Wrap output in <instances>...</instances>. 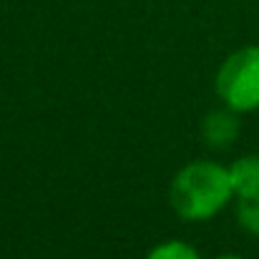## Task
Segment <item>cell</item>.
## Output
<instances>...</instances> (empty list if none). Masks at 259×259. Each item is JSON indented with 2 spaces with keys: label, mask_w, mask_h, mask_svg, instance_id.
<instances>
[{
  "label": "cell",
  "mask_w": 259,
  "mask_h": 259,
  "mask_svg": "<svg viewBox=\"0 0 259 259\" xmlns=\"http://www.w3.org/2000/svg\"><path fill=\"white\" fill-rule=\"evenodd\" d=\"M234 196L229 169L217 161H191L171 181L174 211L186 222H206L217 217Z\"/></svg>",
  "instance_id": "6da1fadb"
},
{
  "label": "cell",
  "mask_w": 259,
  "mask_h": 259,
  "mask_svg": "<svg viewBox=\"0 0 259 259\" xmlns=\"http://www.w3.org/2000/svg\"><path fill=\"white\" fill-rule=\"evenodd\" d=\"M217 93L237 113L259 111V46L234 51L217 71Z\"/></svg>",
  "instance_id": "7a4b0ae2"
},
{
  "label": "cell",
  "mask_w": 259,
  "mask_h": 259,
  "mask_svg": "<svg viewBox=\"0 0 259 259\" xmlns=\"http://www.w3.org/2000/svg\"><path fill=\"white\" fill-rule=\"evenodd\" d=\"M239 136V116L234 108L224 106L211 111L201 121V139L209 149H229Z\"/></svg>",
  "instance_id": "3957f363"
},
{
  "label": "cell",
  "mask_w": 259,
  "mask_h": 259,
  "mask_svg": "<svg viewBox=\"0 0 259 259\" xmlns=\"http://www.w3.org/2000/svg\"><path fill=\"white\" fill-rule=\"evenodd\" d=\"M227 169L237 199L259 194V156H242Z\"/></svg>",
  "instance_id": "277c9868"
},
{
  "label": "cell",
  "mask_w": 259,
  "mask_h": 259,
  "mask_svg": "<svg viewBox=\"0 0 259 259\" xmlns=\"http://www.w3.org/2000/svg\"><path fill=\"white\" fill-rule=\"evenodd\" d=\"M237 222L244 232L259 239V194L254 196H242L237 204Z\"/></svg>",
  "instance_id": "5b68a950"
},
{
  "label": "cell",
  "mask_w": 259,
  "mask_h": 259,
  "mask_svg": "<svg viewBox=\"0 0 259 259\" xmlns=\"http://www.w3.org/2000/svg\"><path fill=\"white\" fill-rule=\"evenodd\" d=\"M146 259H201V254H199L191 244L171 239V242L156 244V247L146 254Z\"/></svg>",
  "instance_id": "8992f818"
},
{
  "label": "cell",
  "mask_w": 259,
  "mask_h": 259,
  "mask_svg": "<svg viewBox=\"0 0 259 259\" xmlns=\"http://www.w3.org/2000/svg\"><path fill=\"white\" fill-rule=\"evenodd\" d=\"M217 259H244V257H239V254H222V257H217Z\"/></svg>",
  "instance_id": "52a82bcc"
}]
</instances>
